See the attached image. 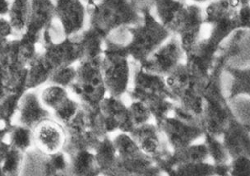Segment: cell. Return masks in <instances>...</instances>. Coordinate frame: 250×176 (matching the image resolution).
I'll list each match as a JSON object with an SVG mask.
<instances>
[{
    "label": "cell",
    "mask_w": 250,
    "mask_h": 176,
    "mask_svg": "<svg viewBox=\"0 0 250 176\" xmlns=\"http://www.w3.org/2000/svg\"><path fill=\"white\" fill-rule=\"evenodd\" d=\"M224 72H227L232 78L227 99L233 100L240 96L250 98V67L238 68L227 65Z\"/></svg>",
    "instance_id": "30"
},
{
    "label": "cell",
    "mask_w": 250,
    "mask_h": 176,
    "mask_svg": "<svg viewBox=\"0 0 250 176\" xmlns=\"http://www.w3.org/2000/svg\"><path fill=\"white\" fill-rule=\"evenodd\" d=\"M55 19L66 37H75L88 26V8L81 0H54Z\"/></svg>",
    "instance_id": "17"
},
{
    "label": "cell",
    "mask_w": 250,
    "mask_h": 176,
    "mask_svg": "<svg viewBox=\"0 0 250 176\" xmlns=\"http://www.w3.org/2000/svg\"><path fill=\"white\" fill-rule=\"evenodd\" d=\"M128 103V110L133 128L154 121L153 115L146 104L135 99L125 97Z\"/></svg>",
    "instance_id": "34"
},
{
    "label": "cell",
    "mask_w": 250,
    "mask_h": 176,
    "mask_svg": "<svg viewBox=\"0 0 250 176\" xmlns=\"http://www.w3.org/2000/svg\"><path fill=\"white\" fill-rule=\"evenodd\" d=\"M92 151L100 176H117V153L111 135L100 140Z\"/></svg>",
    "instance_id": "23"
},
{
    "label": "cell",
    "mask_w": 250,
    "mask_h": 176,
    "mask_svg": "<svg viewBox=\"0 0 250 176\" xmlns=\"http://www.w3.org/2000/svg\"><path fill=\"white\" fill-rule=\"evenodd\" d=\"M52 114L40 99L37 90H27L19 98L15 123L34 129Z\"/></svg>",
    "instance_id": "20"
},
{
    "label": "cell",
    "mask_w": 250,
    "mask_h": 176,
    "mask_svg": "<svg viewBox=\"0 0 250 176\" xmlns=\"http://www.w3.org/2000/svg\"><path fill=\"white\" fill-rule=\"evenodd\" d=\"M101 67L108 95L126 97L130 90L133 65L125 48L104 39Z\"/></svg>",
    "instance_id": "6"
},
{
    "label": "cell",
    "mask_w": 250,
    "mask_h": 176,
    "mask_svg": "<svg viewBox=\"0 0 250 176\" xmlns=\"http://www.w3.org/2000/svg\"><path fill=\"white\" fill-rule=\"evenodd\" d=\"M34 148L46 154L63 151L67 141L65 126L49 118L33 129Z\"/></svg>",
    "instance_id": "18"
},
{
    "label": "cell",
    "mask_w": 250,
    "mask_h": 176,
    "mask_svg": "<svg viewBox=\"0 0 250 176\" xmlns=\"http://www.w3.org/2000/svg\"><path fill=\"white\" fill-rule=\"evenodd\" d=\"M97 114L103 130L108 135L130 132L133 129L126 98L108 96L97 107Z\"/></svg>",
    "instance_id": "15"
},
{
    "label": "cell",
    "mask_w": 250,
    "mask_h": 176,
    "mask_svg": "<svg viewBox=\"0 0 250 176\" xmlns=\"http://www.w3.org/2000/svg\"><path fill=\"white\" fill-rule=\"evenodd\" d=\"M239 21L241 31L250 30V3L239 7Z\"/></svg>",
    "instance_id": "40"
},
{
    "label": "cell",
    "mask_w": 250,
    "mask_h": 176,
    "mask_svg": "<svg viewBox=\"0 0 250 176\" xmlns=\"http://www.w3.org/2000/svg\"><path fill=\"white\" fill-rule=\"evenodd\" d=\"M10 0H0V17H6L8 14Z\"/></svg>",
    "instance_id": "42"
},
{
    "label": "cell",
    "mask_w": 250,
    "mask_h": 176,
    "mask_svg": "<svg viewBox=\"0 0 250 176\" xmlns=\"http://www.w3.org/2000/svg\"><path fill=\"white\" fill-rule=\"evenodd\" d=\"M125 49L133 63L141 64L172 35L156 19L152 10L145 11L139 23L128 26Z\"/></svg>",
    "instance_id": "5"
},
{
    "label": "cell",
    "mask_w": 250,
    "mask_h": 176,
    "mask_svg": "<svg viewBox=\"0 0 250 176\" xmlns=\"http://www.w3.org/2000/svg\"><path fill=\"white\" fill-rule=\"evenodd\" d=\"M230 160L240 156L250 157V126L234 116L221 136Z\"/></svg>",
    "instance_id": "21"
},
{
    "label": "cell",
    "mask_w": 250,
    "mask_h": 176,
    "mask_svg": "<svg viewBox=\"0 0 250 176\" xmlns=\"http://www.w3.org/2000/svg\"><path fill=\"white\" fill-rule=\"evenodd\" d=\"M102 58V57H101ZM101 58L86 59L76 64L77 77L69 91L84 107L97 109L108 96L101 67Z\"/></svg>",
    "instance_id": "9"
},
{
    "label": "cell",
    "mask_w": 250,
    "mask_h": 176,
    "mask_svg": "<svg viewBox=\"0 0 250 176\" xmlns=\"http://www.w3.org/2000/svg\"><path fill=\"white\" fill-rule=\"evenodd\" d=\"M185 53L177 37L171 36L146 60L138 64L143 69L167 78L185 62Z\"/></svg>",
    "instance_id": "13"
},
{
    "label": "cell",
    "mask_w": 250,
    "mask_h": 176,
    "mask_svg": "<svg viewBox=\"0 0 250 176\" xmlns=\"http://www.w3.org/2000/svg\"><path fill=\"white\" fill-rule=\"evenodd\" d=\"M153 13L160 22L177 37L185 54L200 39L203 25V9L185 0H153Z\"/></svg>",
    "instance_id": "2"
},
{
    "label": "cell",
    "mask_w": 250,
    "mask_h": 176,
    "mask_svg": "<svg viewBox=\"0 0 250 176\" xmlns=\"http://www.w3.org/2000/svg\"><path fill=\"white\" fill-rule=\"evenodd\" d=\"M40 99L52 114L56 110L62 107L72 96L69 89L55 83H48L37 89Z\"/></svg>",
    "instance_id": "29"
},
{
    "label": "cell",
    "mask_w": 250,
    "mask_h": 176,
    "mask_svg": "<svg viewBox=\"0 0 250 176\" xmlns=\"http://www.w3.org/2000/svg\"><path fill=\"white\" fill-rule=\"evenodd\" d=\"M185 1H186V0H185Z\"/></svg>",
    "instance_id": "47"
},
{
    "label": "cell",
    "mask_w": 250,
    "mask_h": 176,
    "mask_svg": "<svg viewBox=\"0 0 250 176\" xmlns=\"http://www.w3.org/2000/svg\"><path fill=\"white\" fill-rule=\"evenodd\" d=\"M208 160V153L205 143L197 142L185 148L172 151L168 161L162 167V172L163 175H167L172 167L178 165L203 162Z\"/></svg>",
    "instance_id": "24"
},
{
    "label": "cell",
    "mask_w": 250,
    "mask_h": 176,
    "mask_svg": "<svg viewBox=\"0 0 250 176\" xmlns=\"http://www.w3.org/2000/svg\"><path fill=\"white\" fill-rule=\"evenodd\" d=\"M130 90L126 97L146 104L153 115L154 121L169 114L175 105L169 94L166 78L147 72L133 63Z\"/></svg>",
    "instance_id": "3"
},
{
    "label": "cell",
    "mask_w": 250,
    "mask_h": 176,
    "mask_svg": "<svg viewBox=\"0 0 250 176\" xmlns=\"http://www.w3.org/2000/svg\"><path fill=\"white\" fill-rule=\"evenodd\" d=\"M67 154L69 161L68 176H100L93 151L83 149Z\"/></svg>",
    "instance_id": "26"
},
{
    "label": "cell",
    "mask_w": 250,
    "mask_h": 176,
    "mask_svg": "<svg viewBox=\"0 0 250 176\" xmlns=\"http://www.w3.org/2000/svg\"><path fill=\"white\" fill-rule=\"evenodd\" d=\"M129 133L139 148L157 164L162 171V167L168 161L173 150L156 122H149L133 128Z\"/></svg>",
    "instance_id": "14"
},
{
    "label": "cell",
    "mask_w": 250,
    "mask_h": 176,
    "mask_svg": "<svg viewBox=\"0 0 250 176\" xmlns=\"http://www.w3.org/2000/svg\"><path fill=\"white\" fill-rule=\"evenodd\" d=\"M156 123L172 150L197 143L206 133L201 116L176 103L169 114Z\"/></svg>",
    "instance_id": "7"
},
{
    "label": "cell",
    "mask_w": 250,
    "mask_h": 176,
    "mask_svg": "<svg viewBox=\"0 0 250 176\" xmlns=\"http://www.w3.org/2000/svg\"><path fill=\"white\" fill-rule=\"evenodd\" d=\"M242 31L234 33L231 42L225 48L221 47L213 68L203 89V110L201 119L206 132L221 137L229 121L234 118V112L225 96L222 86V73L230 58L240 52V37Z\"/></svg>",
    "instance_id": "1"
},
{
    "label": "cell",
    "mask_w": 250,
    "mask_h": 176,
    "mask_svg": "<svg viewBox=\"0 0 250 176\" xmlns=\"http://www.w3.org/2000/svg\"><path fill=\"white\" fill-rule=\"evenodd\" d=\"M191 3H195V4H202V3H208V2H211L212 0H189Z\"/></svg>",
    "instance_id": "44"
},
{
    "label": "cell",
    "mask_w": 250,
    "mask_h": 176,
    "mask_svg": "<svg viewBox=\"0 0 250 176\" xmlns=\"http://www.w3.org/2000/svg\"><path fill=\"white\" fill-rule=\"evenodd\" d=\"M227 1L236 7H240L245 3H250V0H227Z\"/></svg>",
    "instance_id": "43"
},
{
    "label": "cell",
    "mask_w": 250,
    "mask_h": 176,
    "mask_svg": "<svg viewBox=\"0 0 250 176\" xmlns=\"http://www.w3.org/2000/svg\"><path fill=\"white\" fill-rule=\"evenodd\" d=\"M65 129L67 141L63 151L67 153L83 149L93 150L100 140L108 135L100 123L96 109H90L83 105Z\"/></svg>",
    "instance_id": "11"
},
{
    "label": "cell",
    "mask_w": 250,
    "mask_h": 176,
    "mask_svg": "<svg viewBox=\"0 0 250 176\" xmlns=\"http://www.w3.org/2000/svg\"><path fill=\"white\" fill-rule=\"evenodd\" d=\"M42 52L55 69L62 66L76 65L83 59L81 49L75 37L42 43Z\"/></svg>",
    "instance_id": "19"
},
{
    "label": "cell",
    "mask_w": 250,
    "mask_h": 176,
    "mask_svg": "<svg viewBox=\"0 0 250 176\" xmlns=\"http://www.w3.org/2000/svg\"><path fill=\"white\" fill-rule=\"evenodd\" d=\"M68 169V156L64 151L46 154L34 147L24 155L21 176H63Z\"/></svg>",
    "instance_id": "16"
},
{
    "label": "cell",
    "mask_w": 250,
    "mask_h": 176,
    "mask_svg": "<svg viewBox=\"0 0 250 176\" xmlns=\"http://www.w3.org/2000/svg\"><path fill=\"white\" fill-rule=\"evenodd\" d=\"M173 101L193 114L201 116L203 110V89L207 79L194 73L182 63L166 78Z\"/></svg>",
    "instance_id": "8"
},
{
    "label": "cell",
    "mask_w": 250,
    "mask_h": 176,
    "mask_svg": "<svg viewBox=\"0 0 250 176\" xmlns=\"http://www.w3.org/2000/svg\"><path fill=\"white\" fill-rule=\"evenodd\" d=\"M203 139L208 149L209 159H211V163L214 165L229 163L230 158L221 137L206 132Z\"/></svg>",
    "instance_id": "32"
},
{
    "label": "cell",
    "mask_w": 250,
    "mask_h": 176,
    "mask_svg": "<svg viewBox=\"0 0 250 176\" xmlns=\"http://www.w3.org/2000/svg\"><path fill=\"white\" fill-rule=\"evenodd\" d=\"M81 1H83L84 3H86V5L90 6L97 2L98 0H81Z\"/></svg>",
    "instance_id": "45"
},
{
    "label": "cell",
    "mask_w": 250,
    "mask_h": 176,
    "mask_svg": "<svg viewBox=\"0 0 250 176\" xmlns=\"http://www.w3.org/2000/svg\"><path fill=\"white\" fill-rule=\"evenodd\" d=\"M229 176H250V157L240 156L229 161Z\"/></svg>",
    "instance_id": "38"
},
{
    "label": "cell",
    "mask_w": 250,
    "mask_h": 176,
    "mask_svg": "<svg viewBox=\"0 0 250 176\" xmlns=\"http://www.w3.org/2000/svg\"><path fill=\"white\" fill-rule=\"evenodd\" d=\"M5 91H3V90H2L1 88H0V102H1V101H2V99L4 97V96L6 95Z\"/></svg>",
    "instance_id": "46"
},
{
    "label": "cell",
    "mask_w": 250,
    "mask_h": 176,
    "mask_svg": "<svg viewBox=\"0 0 250 176\" xmlns=\"http://www.w3.org/2000/svg\"><path fill=\"white\" fill-rule=\"evenodd\" d=\"M25 153L12 148L8 150L1 165L3 176H21Z\"/></svg>",
    "instance_id": "35"
},
{
    "label": "cell",
    "mask_w": 250,
    "mask_h": 176,
    "mask_svg": "<svg viewBox=\"0 0 250 176\" xmlns=\"http://www.w3.org/2000/svg\"><path fill=\"white\" fill-rule=\"evenodd\" d=\"M81 107L82 104L80 103V101L72 95L70 98L68 99L62 107H60L55 112H53L52 118L66 126L74 119V117L78 114Z\"/></svg>",
    "instance_id": "36"
},
{
    "label": "cell",
    "mask_w": 250,
    "mask_h": 176,
    "mask_svg": "<svg viewBox=\"0 0 250 176\" xmlns=\"http://www.w3.org/2000/svg\"><path fill=\"white\" fill-rule=\"evenodd\" d=\"M31 12V0H10L7 19L13 28L14 36H20L28 26Z\"/></svg>",
    "instance_id": "28"
},
{
    "label": "cell",
    "mask_w": 250,
    "mask_h": 176,
    "mask_svg": "<svg viewBox=\"0 0 250 176\" xmlns=\"http://www.w3.org/2000/svg\"><path fill=\"white\" fill-rule=\"evenodd\" d=\"M81 49L82 60L99 59L102 57L104 47V38L97 31L87 26L75 36Z\"/></svg>",
    "instance_id": "27"
},
{
    "label": "cell",
    "mask_w": 250,
    "mask_h": 176,
    "mask_svg": "<svg viewBox=\"0 0 250 176\" xmlns=\"http://www.w3.org/2000/svg\"><path fill=\"white\" fill-rule=\"evenodd\" d=\"M88 26L106 38L119 29L139 23L143 13L133 0H98L87 6Z\"/></svg>",
    "instance_id": "4"
},
{
    "label": "cell",
    "mask_w": 250,
    "mask_h": 176,
    "mask_svg": "<svg viewBox=\"0 0 250 176\" xmlns=\"http://www.w3.org/2000/svg\"><path fill=\"white\" fill-rule=\"evenodd\" d=\"M6 141L12 148L26 153L34 147L33 130L25 125L14 123L8 132Z\"/></svg>",
    "instance_id": "31"
},
{
    "label": "cell",
    "mask_w": 250,
    "mask_h": 176,
    "mask_svg": "<svg viewBox=\"0 0 250 176\" xmlns=\"http://www.w3.org/2000/svg\"><path fill=\"white\" fill-rule=\"evenodd\" d=\"M15 122L0 113V141L6 140L11 128Z\"/></svg>",
    "instance_id": "41"
},
{
    "label": "cell",
    "mask_w": 250,
    "mask_h": 176,
    "mask_svg": "<svg viewBox=\"0 0 250 176\" xmlns=\"http://www.w3.org/2000/svg\"><path fill=\"white\" fill-rule=\"evenodd\" d=\"M76 77V65L62 66L54 70L49 83H55L69 89L75 82Z\"/></svg>",
    "instance_id": "37"
},
{
    "label": "cell",
    "mask_w": 250,
    "mask_h": 176,
    "mask_svg": "<svg viewBox=\"0 0 250 176\" xmlns=\"http://www.w3.org/2000/svg\"><path fill=\"white\" fill-rule=\"evenodd\" d=\"M117 153V176H162L157 164L142 150L129 132L111 135Z\"/></svg>",
    "instance_id": "10"
},
{
    "label": "cell",
    "mask_w": 250,
    "mask_h": 176,
    "mask_svg": "<svg viewBox=\"0 0 250 176\" xmlns=\"http://www.w3.org/2000/svg\"><path fill=\"white\" fill-rule=\"evenodd\" d=\"M55 68L44 57L42 50L26 67L27 90H37L50 82Z\"/></svg>",
    "instance_id": "25"
},
{
    "label": "cell",
    "mask_w": 250,
    "mask_h": 176,
    "mask_svg": "<svg viewBox=\"0 0 250 176\" xmlns=\"http://www.w3.org/2000/svg\"><path fill=\"white\" fill-rule=\"evenodd\" d=\"M54 0H31V12L26 33L42 38L43 31L55 21Z\"/></svg>",
    "instance_id": "22"
},
{
    "label": "cell",
    "mask_w": 250,
    "mask_h": 176,
    "mask_svg": "<svg viewBox=\"0 0 250 176\" xmlns=\"http://www.w3.org/2000/svg\"><path fill=\"white\" fill-rule=\"evenodd\" d=\"M14 37V32L7 17H0V51L3 44Z\"/></svg>",
    "instance_id": "39"
},
{
    "label": "cell",
    "mask_w": 250,
    "mask_h": 176,
    "mask_svg": "<svg viewBox=\"0 0 250 176\" xmlns=\"http://www.w3.org/2000/svg\"><path fill=\"white\" fill-rule=\"evenodd\" d=\"M167 176H214V165L208 161L178 165L172 167Z\"/></svg>",
    "instance_id": "33"
},
{
    "label": "cell",
    "mask_w": 250,
    "mask_h": 176,
    "mask_svg": "<svg viewBox=\"0 0 250 176\" xmlns=\"http://www.w3.org/2000/svg\"><path fill=\"white\" fill-rule=\"evenodd\" d=\"M204 26H208L207 38L222 46L231 35L241 31L239 21V7L227 0H212L203 10Z\"/></svg>",
    "instance_id": "12"
}]
</instances>
